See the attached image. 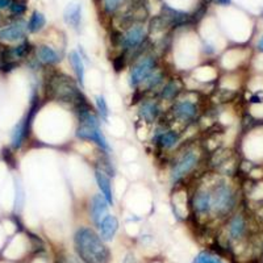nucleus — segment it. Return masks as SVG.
I'll use <instances>...</instances> for the list:
<instances>
[{
    "mask_svg": "<svg viewBox=\"0 0 263 263\" xmlns=\"http://www.w3.org/2000/svg\"><path fill=\"white\" fill-rule=\"evenodd\" d=\"M74 250L83 263H109L111 251L96 230L80 226L74 234Z\"/></svg>",
    "mask_w": 263,
    "mask_h": 263,
    "instance_id": "nucleus-1",
    "label": "nucleus"
},
{
    "mask_svg": "<svg viewBox=\"0 0 263 263\" xmlns=\"http://www.w3.org/2000/svg\"><path fill=\"white\" fill-rule=\"evenodd\" d=\"M201 153L200 149L195 145H188L176 149L168 168V182L172 187L182 183L186 178L192 175L200 166Z\"/></svg>",
    "mask_w": 263,
    "mask_h": 263,
    "instance_id": "nucleus-2",
    "label": "nucleus"
},
{
    "mask_svg": "<svg viewBox=\"0 0 263 263\" xmlns=\"http://www.w3.org/2000/svg\"><path fill=\"white\" fill-rule=\"evenodd\" d=\"M49 88H50V92L57 100L69 103L75 109L79 108L80 105L87 104L83 94L79 90V84L76 82H72L69 76H53Z\"/></svg>",
    "mask_w": 263,
    "mask_h": 263,
    "instance_id": "nucleus-3",
    "label": "nucleus"
},
{
    "mask_svg": "<svg viewBox=\"0 0 263 263\" xmlns=\"http://www.w3.org/2000/svg\"><path fill=\"white\" fill-rule=\"evenodd\" d=\"M158 58L151 53H142L132 61L128 71V84L133 91H137L151 72L158 69Z\"/></svg>",
    "mask_w": 263,
    "mask_h": 263,
    "instance_id": "nucleus-4",
    "label": "nucleus"
},
{
    "mask_svg": "<svg viewBox=\"0 0 263 263\" xmlns=\"http://www.w3.org/2000/svg\"><path fill=\"white\" fill-rule=\"evenodd\" d=\"M212 192V216L224 217L229 215L236 204V195L233 188L226 182H216L211 186Z\"/></svg>",
    "mask_w": 263,
    "mask_h": 263,
    "instance_id": "nucleus-5",
    "label": "nucleus"
},
{
    "mask_svg": "<svg viewBox=\"0 0 263 263\" xmlns=\"http://www.w3.org/2000/svg\"><path fill=\"white\" fill-rule=\"evenodd\" d=\"M151 142L159 151L171 153L179 147L182 136L178 130L162 125V124H157L151 134Z\"/></svg>",
    "mask_w": 263,
    "mask_h": 263,
    "instance_id": "nucleus-6",
    "label": "nucleus"
},
{
    "mask_svg": "<svg viewBox=\"0 0 263 263\" xmlns=\"http://www.w3.org/2000/svg\"><path fill=\"white\" fill-rule=\"evenodd\" d=\"M147 37L143 25H132L125 33L119 38V48L124 54H133L136 58L142 54L141 48Z\"/></svg>",
    "mask_w": 263,
    "mask_h": 263,
    "instance_id": "nucleus-7",
    "label": "nucleus"
},
{
    "mask_svg": "<svg viewBox=\"0 0 263 263\" xmlns=\"http://www.w3.org/2000/svg\"><path fill=\"white\" fill-rule=\"evenodd\" d=\"M190 208L197 220H205L212 216V192L211 187L199 186L190 197Z\"/></svg>",
    "mask_w": 263,
    "mask_h": 263,
    "instance_id": "nucleus-8",
    "label": "nucleus"
},
{
    "mask_svg": "<svg viewBox=\"0 0 263 263\" xmlns=\"http://www.w3.org/2000/svg\"><path fill=\"white\" fill-rule=\"evenodd\" d=\"M200 108L196 101L190 97H178L174 103H171L170 115L172 120L182 124H191L197 119Z\"/></svg>",
    "mask_w": 263,
    "mask_h": 263,
    "instance_id": "nucleus-9",
    "label": "nucleus"
},
{
    "mask_svg": "<svg viewBox=\"0 0 263 263\" xmlns=\"http://www.w3.org/2000/svg\"><path fill=\"white\" fill-rule=\"evenodd\" d=\"M140 120L149 125H154L162 116V105L157 97H143L137 107Z\"/></svg>",
    "mask_w": 263,
    "mask_h": 263,
    "instance_id": "nucleus-10",
    "label": "nucleus"
},
{
    "mask_svg": "<svg viewBox=\"0 0 263 263\" xmlns=\"http://www.w3.org/2000/svg\"><path fill=\"white\" fill-rule=\"evenodd\" d=\"M109 207L108 201L105 200V197L99 193H94L90 199L88 203V215L94 225L99 226L100 221L109 213Z\"/></svg>",
    "mask_w": 263,
    "mask_h": 263,
    "instance_id": "nucleus-11",
    "label": "nucleus"
},
{
    "mask_svg": "<svg viewBox=\"0 0 263 263\" xmlns=\"http://www.w3.org/2000/svg\"><path fill=\"white\" fill-rule=\"evenodd\" d=\"M26 33H28V28L25 21L17 20L0 29V41L21 42L25 40Z\"/></svg>",
    "mask_w": 263,
    "mask_h": 263,
    "instance_id": "nucleus-12",
    "label": "nucleus"
},
{
    "mask_svg": "<svg viewBox=\"0 0 263 263\" xmlns=\"http://www.w3.org/2000/svg\"><path fill=\"white\" fill-rule=\"evenodd\" d=\"M34 59L37 61L42 66H57L62 58L58 50H55L54 48L48 44H42L34 48Z\"/></svg>",
    "mask_w": 263,
    "mask_h": 263,
    "instance_id": "nucleus-13",
    "label": "nucleus"
},
{
    "mask_svg": "<svg viewBox=\"0 0 263 263\" xmlns=\"http://www.w3.org/2000/svg\"><path fill=\"white\" fill-rule=\"evenodd\" d=\"M183 91V86L178 79H167L165 82L161 90L157 92L155 97L159 101H167V103H174L180 96Z\"/></svg>",
    "mask_w": 263,
    "mask_h": 263,
    "instance_id": "nucleus-14",
    "label": "nucleus"
},
{
    "mask_svg": "<svg viewBox=\"0 0 263 263\" xmlns=\"http://www.w3.org/2000/svg\"><path fill=\"white\" fill-rule=\"evenodd\" d=\"M168 79L166 75V71L163 70L162 67L155 69L150 75L147 76L146 80L141 84V87L138 88L142 94H154L161 90L165 82Z\"/></svg>",
    "mask_w": 263,
    "mask_h": 263,
    "instance_id": "nucleus-15",
    "label": "nucleus"
},
{
    "mask_svg": "<svg viewBox=\"0 0 263 263\" xmlns=\"http://www.w3.org/2000/svg\"><path fill=\"white\" fill-rule=\"evenodd\" d=\"M32 50H33V48L30 45V42L24 40L20 44H17L16 46H12V48L7 49L4 53L5 57L3 59H4V62L7 65H15L19 61L28 58Z\"/></svg>",
    "mask_w": 263,
    "mask_h": 263,
    "instance_id": "nucleus-16",
    "label": "nucleus"
},
{
    "mask_svg": "<svg viewBox=\"0 0 263 263\" xmlns=\"http://www.w3.org/2000/svg\"><path fill=\"white\" fill-rule=\"evenodd\" d=\"M119 220H117L116 216H113V215H107L103 220L100 221L99 226H97V229H99V236L101 237V239L104 241V242H111L115 236H116L117 230H119Z\"/></svg>",
    "mask_w": 263,
    "mask_h": 263,
    "instance_id": "nucleus-17",
    "label": "nucleus"
},
{
    "mask_svg": "<svg viewBox=\"0 0 263 263\" xmlns=\"http://www.w3.org/2000/svg\"><path fill=\"white\" fill-rule=\"evenodd\" d=\"M95 180H96L97 188L103 196L105 197V200L108 201V204L111 207L115 205V197H113L112 191V180L108 174H105L104 171H101L100 168L95 170Z\"/></svg>",
    "mask_w": 263,
    "mask_h": 263,
    "instance_id": "nucleus-18",
    "label": "nucleus"
},
{
    "mask_svg": "<svg viewBox=\"0 0 263 263\" xmlns=\"http://www.w3.org/2000/svg\"><path fill=\"white\" fill-rule=\"evenodd\" d=\"M69 63H70L72 72L75 75L76 83L83 87L84 86V76H86V66H84L83 55L80 54V51L71 50L67 55Z\"/></svg>",
    "mask_w": 263,
    "mask_h": 263,
    "instance_id": "nucleus-19",
    "label": "nucleus"
},
{
    "mask_svg": "<svg viewBox=\"0 0 263 263\" xmlns=\"http://www.w3.org/2000/svg\"><path fill=\"white\" fill-rule=\"evenodd\" d=\"M29 120L30 115L23 119L21 121H19L15 125L12 130V136H11V145H12L13 149H20L23 146V143L26 140V136H28V129H29Z\"/></svg>",
    "mask_w": 263,
    "mask_h": 263,
    "instance_id": "nucleus-20",
    "label": "nucleus"
},
{
    "mask_svg": "<svg viewBox=\"0 0 263 263\" xmlns=\"http://www.w3.org/2000/svg\"><path fill=\"white\" fill-rule=\"evenodd\" d=\"M63 20L72 29H79L82 24V5L79 3H70L63 11Z\"/></svg>",
    "mask_w": 263,
    "mask_h": 263,
    "instance_id": "nucleus-21",
    "label": "nucleus"
},
{
    "mask_svg": "<svg viewBox=\"0 0 263 263\" xmlns=\"http://www.w3.org/2000/svg\"><path fill=\"white\" fill-rule=\"evenodd\" d=\"M228 232L232 239H241L243 237V234L246 232V221L242 215H236L230 218Z\"/></svg>",
    "mask_w": 263,
    "mask_h": 263,
    "instance_id": "nucleus-22",
    "label": "nucleus"
},
{
    "mask_svg": "<svg viewBox=\"0 0 263 263\" xmlns=\"http://www.w3.org/2000/svg\"><path fill=\"white\" fill-rule=\"evenodd\" d=\"M46 25V17L45 15L40 11H34L32 13V16L29 17V20L26 23V28L29 33H38L41 32Z\"/></svg>",
    "mask_w": 263,
    "mask_h": 263,
    "instance_id": "nucleus-23",
    "label": "nucleus"
},
{
    "mask_svg": "<svg viewBox=\"0 0 263 263\" xmlns=\"http://www.w3.org/2000/svg\"><path fill=\"white\" fill-rule=\"evenodd\" d=\"M95 109H96L97 116H99L100 120H103L104 122L108 121L109 107L103 95H96V96H95Z\"/></svg>",
    "mask_w": 263,
    "mask_h": 263,
    "instance_id": "nucleus-24",
    "label": "nucleus"
},
{
    "mask_svg": "<svg viewBox=\"0 0 263 263\" xmlns=\"http://www.w3.org/2000/svg\"><path fill=\"white\" fill-rule=\"evenodd\" d=\"M193 263H225L224 261L216 257V255L211 254L209 251H200L196 255V258L193 261Z\"/></svg>",
    "mask_w": 263,
    "mask_h": 263,
    "instance_id": "nucleus-25",
    "label": "nucleus"
},
{
    "mask_svg": "<svg viewBox=\"0 0 263 263\" xmlns=\"http://www.w3.org/2000/svg\"><path fill=\"white\" fill-rule=\"evenodd\" d=\"M25 11H26L25 3H24V1H19V0H17V1L13 0L12 5L9 7V12L12 13V15H15V16H21Z\"/></svg>",
    "mask_w": 263,
    "mask_h": 263,
    "instance_id": "nucleus-26",
    "label": "nucleus"
},
{
    "mask_svg": "<svg viewBox=\"0 0 263 263\" xmlns=\"http://www.w3.org/2000/svg\"><path fill=\"white\" fill-rule=\"evenodd\" d=\"M121 3V0H103V7L108 13L115 12L119 5Z\"/></svg>",
    "mask_w": 263,
    "mask_h": 263,
    "instance_id": "nucleus-27",
    "label": "nucleus"
},
{
    "mask_svg": "<svg viewBox=\"0 0 263 263\" xmlns=\"http://www.w3.org/2000/svg\"><path fill=\"white\" fill-rule=\"evenodd\" d=\"M13 0H0V11H4V9H9V7L12 5Z\"/></svg>",
    "mask_w": 263,
    "mask_h": 263,
    "instance_id": "nucleus-28",
    "label": "nucleus"
},
{
    "mask_svg": "<svg viewBox=\"0 0 263 263\" xmlns=\"http://www.w3.org/2000/svg\"><path fill=\"white\" fill-rule=\"evenodd\" d=\"M257 46H258V49H259V50H261V51H263V37H261V38H259L258 45H257Z\"/></svg>",
    "mask_w": 263,
    "mask_h": 263,
    "instance_id": "nucleus-29",
    "label": "nucleus"
},
{
    "mask_svg": "<svg viewBox=\"0 0 263 263\" xmlns=\"http://www.w3.org/2000/svg\"><path fill=\"white\" fill-rule=\"evenodd\" d=\"M216 3H217V4H228V3H229V0H216Z\"/></svg>",
    "mask_w": 263,
    "mask_h": 263,
    "instance_id": "nucleus-30",
    "label": "nucleus"
}]
</instances>
